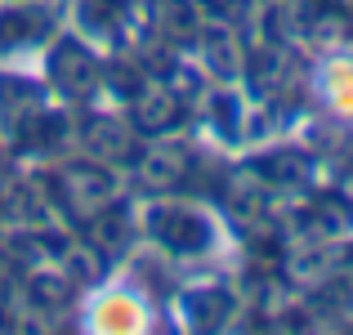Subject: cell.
I'll return each mask as SVG.
<instances>
[{
  "label": "cell",
  "instance_id": "2",
  "mask_svg": "<svg viewBox=\"0 0 353 335\" xmlns=\"http://www.w3.org/2000/svg\"><path fill=\"white\" fill-rule=\"evenodd\" d=\"M309 99L327 121L353 130V50L336 45V50L318 54L309 68Z\"/></svg>",
  "mask_w": 353,
  "mask_h": 335
},
{
  "label": "cell",
  "instance_id": "1",
  "mask_svg": "<svg viewBox=\"0 0 353 335\" xmlns=\"http://www.w3.org/2000/svg\"><path fill=\"white\" fill-rule=\"evenodd\" d=\"M72 327L81 335H152L161 327V309L152 286L125 268L81 291L72 304Z\"/></svg>",
  "mask_w": 353,
  "mask_h": 335
}]
</instances>
